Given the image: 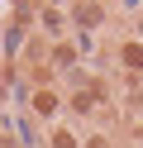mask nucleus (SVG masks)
Instances as JSON below:
<instances>
[{
  "instance_id": "nucleus-2",
  "label": "nucleus",
  "mask_w": 143,
  "mask_h": 148,
  "mask_svg": "<svg viewBox=\"0 0 143 148\" xmlns=\"http://www.w3.org/2000/svg\"><path fill=\"white\" fill-rule=\"evenodd\" d=\"M53 143H57V148H72V143H76V134H67V129H62V134H57Z\"/></svg>"
},
{
  "instance_id": "nucleus-1",
  "label": "nucleus",
  "mask_w": 143,
  "mask_h": 148,
  "mask_svg": "<svg viewBox=\"0 0 143 148\" xmlns=\"http://www.w3.org/2000/svg\"><path fill=\"white\" fill-rule=\"evenodd\" d=\"M34 105L43 110V115H53V110H57V96H53V91H38V96H34Z\"/></svg>"
}]
</instances>
